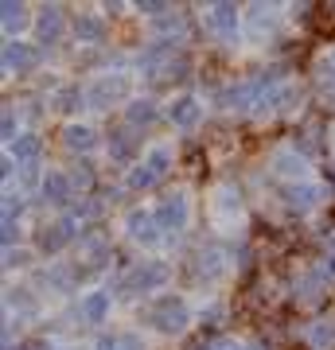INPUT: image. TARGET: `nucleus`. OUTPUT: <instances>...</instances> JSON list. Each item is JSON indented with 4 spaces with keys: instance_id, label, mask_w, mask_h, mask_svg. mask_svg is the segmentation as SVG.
<instances>
[{
    "instance_id": "1",
    "label": "nucleus",
    "mask_w": 335,
    "mask_h": 350,
    "mask_svg": "<svg viewBox=\"0 0 335 350\" xmlns=\"http://www.w3.org/2000/svg\"><path fill=\"white\" fill-rule=\"evenodd\" d=\"M149 323L160 331V335H184L187 323H191V312L179 296H160V300L149 308Z\"/></svg>"
},
{
    "instance_id": "2",
    "label": "nucleus",
    "mask_w": 335,
    "mask_h": 350,
    "mask_svg": "<svg viewBox=\"0 0 335 350\" xmlns=\"http://www.w3.org/2000/svg\"><path fill=\"white\" fill-rule=\"evenodd\" d=\"M168 167H172V144H152V148L145 152V160L129 172V187H133V191L152 187L156 179L168 175Z\"/></svg>"
},
{
    "instance_id": "3",
    "label": "nucleus",
    "mask_w": 335,
    "mask_h": 350,
    "mask_svg": "<svg viewBox=\"0 0 335 350\" xmlns=\"http://www.w3.org/2000/svg\"><path fill=\"white\" fill-rule=\"evenodd\" d=\"M156 226H160L164 234H184L187 230V214H191V206H187V195L184 191H172L168 199L156 206Z\"/></svg>"
},
{
    "instance_id": "4",
    "label": "nucleus",
    "mask_w": 335,
    "mask_h": 350,
    "mask_svg": "<svg viewBox=\"0 0 335 350\" xmlns=\"http://www.w3.org/2000/svg\"><path fill=\"white\" fill-rule=\"evenodd\" d=\"M129 98V75H98L86 86V101L90 105H110V101H125Z\"/></svg>"
},
{
    "instance_id": "5",
    "label": "nucleus",
    "mask_w": 335,
    "mask_h": 350,
    "mask_svg": "<svg viewBox=\"0 0 335 350\" xmlns=\"http://www.w3.org/2000/svg\"><path fill=\"white\" fill-rule=\"evenodd\" d=\"M168 284V265L164 261H140L133 273L125 276V288L140 296V292H152V288H164Z\"/></svg>"
},
{
    "instance_id": "6",
    "label": "nucleus",
    "mask_w": 335,
    "mask_h": 350,
    "mask_svg": "<svg viewBox=\"0 0 335 350\" xmlns=\"http://www.w3.org/2000/svg\"><path fill=\"white\" fill-rule=\"evenodd\" d=\"M211 214H214V222L219 226H238L242 222V195H238L234 187H219L211 195Z\"/></svg>"
},
{
    "instance_id": "7",
    "label": "nucleus",
    "mask_w": 335,
    "mask_h": 350,
    "mask_svg": "<svg viewBox=\"0 0 335 350\" xmlns=\"http://www.w3.org/2000/svg\"><path fill=\"white\" fill-rule=\"evenodd\" d=\"M125 230H129V238L140 241V245H156L160 241V226H156V214L149 211H129V218H125Z\"/></svg>"
},
{
    "instance_id": "8",
    "label": "nucleus",
    "mask_w": 335,
    "mask_h": 350,
    "mask_svg": "<svg viewBox=\"0 0 335 350\" xmlns=\"http://www.w3.org/2000/svg\"><path fill=\"white\" fill-rule=\"evenodd\" d=\"M75 241V218H59V222H51L43 234H39V250L47 253H59L62 245H71Z\"/></svg>"
},
{
    "instance_id": "9",
    "label": "nucleus",
    "mask_w": 335,
    "mask_h": 350,
    "mask_svg": "<svg viewBox=\"0 0 335 350\" xmlns=\"http://www.w3.org/2000/svg\"><path fill=\"white\" fill-rule=\"evenodd\" d=\"M207 24H211V31H214L219 39H226V43H230V39L238 36V24H242V20H238V8H234V4H211Z\"/></svg>"
},
{
    "instance_id": "10",
    "label": "nucleus",
    "mask_w": 335,
    "mask_h": 350,
    "mask_svg": "<svg viewBox=\"0 0 335 350\" xmlns=\"http://www.w3.org/2000/svg\"><path fill=\"white\" fill-rule=\"evenodd\" d=\"M320 199H323V191L316 187V183H288V191H285V202L293 206L297 214H308V211H316L320 206Z\"/></svg>"
},
{
    "instance_id": "11",
    "label": "nucleus",
    "mask_w": 335,
    "mask_h": 350,
    "mask_svg": "<svg viewBox=\"0 0 335 350\" xmlns=\"http://www.w3.org/2000/svg\"><path fill=\"white\" fill-rule=\"evenodd\" d=\"M168 121H172L175 129H195L199 121H203V101L199 98H175L172 105H168Z\"/></svg>"
},
{
    "instance_id": "12",
    "label": "nucleus",
    "mask_w": 335,
    "mask_h": 350,
    "mask_svg": "<svg viewBox=\"0 0 335 350\" xmlns=\"http://www.w3.org/2000/svg\"><path fill=\"white\" fill-rule=\"evenodd\" d=\"M36 47H27L24 39H8L4 43V70H16V75H24V70H32L36 66Z\"/></svg>"
},
{
    "instance_id": "13",
    "label": "nucleus",
    "mask_w": 335,
    "mask_h": 350,
    "mask_svg": "<svg viewBox=\"0 0 335 350\" xmlns=\"http://www.w3.org/2000/svg\"><path fill=\"white\" fill-rule=\"evenodd\" d=\"M273 172L285 175V179H293V183H304V175H308V163H304V156L293 148H277L273 152Z\"/></svg>"
},
{
    "instance_id": "14",
    "label": "nucleus",
    "mask_w": 335,
    "mask_h": 350,
    "mask_svg": "<svg viewBox=\"0 0 335 350\" xmlns=\"http://www.w3.org/2000/svg\"><path fill=\"white\" fill-rule=\"evenodd\" d=\"M293 101H297V90H293V86H285V82H281V86H273V90H269V94H265V98L258 101V105H253V113H258V117H273V113L288 109Z\"/></svg>"
},
{
    "instance_id": "15",
    "label": "nucleus",
    "mask_w": 335,
    "mask_h": 350,
    "mask_svg": "<svg viewBox=\"0 0 335 350\" xmlns=\"http://www.w3.org/2000/svg\"><path fill=\"white\" fill-rule=\"evenodd\" d=\"M39 152H43V140H39L36 133H20V140L8 144V156H12L16 163H24V167H36Z\"/></svg>"
},
{
    "instance_id": "16",
    "label": "nucleus",
    "mask_w": 335,
    "mask_h": 350,
    "mask_svg": "<svg viewBox=\"0 0 335 350\" xmlns=\"http://www.w3.org/2000/svg\"><path fill=\"white\" fill-rule=\"evenodd\" d=\"M82 319H86V323L110 319V292H106V288H94V292L82 296Z\"/></svg>"
},
{
    "instance_id": "17",
    "label": "nucleus",
    "mask_w": 335,
    "mask_h": 350,
    "mask_svg": "<svg viewBox=\"0 0 335 350\" xmlns=\"http://www.w3.org/2000/svg\"><path fill=\"white\" fill-rule=\"evenodd\" d=\"M39 187H43V199H47V202H66V199H71L75 179H71V175H62V172H47Z\"/></svg>"
},
{
    "instance_id": "18",
    "label": "nucleus",
    "mask_w": 335,
    "mask_h": 350,
    "mask_svg": "<svg viewBox=\"0 0 335 350\" xmlns=\"http://www.w3.org/2000/svg\"><path fill=\"white\" fill-rule=\"evenodd\" d=\"M62 12L59 8H43V12L36 16V31H39V39H43V43H59L62 39Z\"/></svg>"
},
{
    "instance_id": "19",
    "label": "nucleus",
    "mask_w": 335,
    "mask_h": 350,
    "mask_svg": "<svg viewBox=\"0 0 335 350\" xmlns=\"http://www.w3.org/2000/svg\"><path fill=\"white\" fill-rule=\"evenodd\" d=\"M27 4H4L0 8V24H4V36L8 39H20V31L27 27Z\"/></svg>"
},
{
    "instance_id": "20",
    "label": "nucleus",
    "mask_w": 335,
    "mask_h": 350,
    "mask_svg": "<svg viewBox=\"0 0 335 350\" xmlns=\"http://www.w3.org/2000/svg\"><path fill=\"white\" fill-rule=\"evenodd\" d=\"M62 140H66V148L71 152H94L98 148V133H94L90 125H66Z\"/></svg>"
},
{
    "instance_id": "21",
    "label": "nucleus",
    "mask_w": 335,
    "mask_h": 350,
    "mask_svg": "<svg viewBox=\"0 0 335 350\" xmlns=\"http://www.w3.org/2000/svg\"><path fill=\"white\" fill-rule=\"evenodd\" d=\"M226 273V261H223V253H214V250H203L195 257V276H203V280H219V276Z\"/></svg>"
},
{
    "instance_id": "22",
    "label": "nucleus",
    "mask_w": 335,
    "mask_h": 350,
    "mask_svg": "<svg viewBox=\"0 0 335 350\" xmlns=\"http://www.w3.org/2000/svg\"><path fill=\"white\" fill-rule=\"evenodd\" d=\"M277 20H281V16H277L273 4H253V8H249V31H253V36H261V31H273Z\"/></svg>"
},
{
    "instance_id": "23",
    "label": "nucleus",
    "mask_w": 335,
    "mask_h": 350,
    "mask_svg": "<svg viewBox=\"0 0 335 350\" xmlns=\"http://www.w3.org/2000/svg\"><path fill=\"white\" fill-rule=\"evenodd\" d=\"M125 117H129V125H152L156 121V101H149V98H137V101H129L125 105Z\"/></svg>"
},
{
    "instance_id": "24",
    "label": "nucleus",
    "mask_w": 335,
    "mask_h": 350,
    "mask_svg": "<svg viewBox=\"0 0 335 350\" xmlns=\"http://www.w3.org/2000/svg\"><path fill=\"white\" fill-rule=\"evenodd\" d=\"M308 342L316 350H335V323L332 319H316L308 327Z\"/></svg>"
},
{
    "instance_id": "25",
    "label": "nucleus",
    "mask_w": 335,
    "mask_h": 350,
    "mask_svg": "<svg viewBox=\"0 0 335 350\" xmlns=\"http://www.w3.org/2000/svg\"><path fill=\"white\" fill-rule=\"evenodd\" d=\"M75 36L82 39V43H101V39H106V24H101L98 16H78Z\"/></svg>"
},
{
    "instance_id": "26",
    "label": "nucleus",
    "mask_w": 335,
    "mask_h": 350,
    "mask_svg": "<svg viewBox=\"0 0 335 350\" xmlns=\"http://www.w3.org/2000/svg\"><path fill=\"white\" fill-rule=\"evenodd\" d=\"M110 152L117 160H129V156H133V137H129V129H121L117 137H110Z\"/></svg>"
},
{
    "instance_id": "27",
    "label": "nucleus",
    "mask_w": 335,
    "mask_h": 350,
    "mask_svg": "<svg viewBox=\"0 0 335 350\" xmlns=\"http://www.w3.org/2000/svg\"><path fill=\"white\" fill-rule=\"evenodd\" d=\"M8 304H12L16 312H36V300L27 296L24 288H16V292H8Z\"/></svg>"
},
{
    "instance_id": "28",
    "label": "nucleus",
    "mask_w": 335,
    "mask_h": 350,
    "mask_svg": "<svg viewBox=\"0 0 335 350\" xmlns=\"http://www.w3.org/2000/svg\"><path fill=\"white\" fill-rule=\"evenodd\" d=\"M0 137L8 140V144H12V140H20V133H16V113L12 109H4V117H0Z\"/></svg>"
},
{
    "instance_id": "29",
    "label": "nucleus",
    "mask_w": 335,
    "mask_h": 350,
    "mask_svg": "<svg viewBox=\"0 0 335 350\" xmlns=\"http://www.w3.org/2000/svg\"><path fill=\"white\" fill-rule=\"evenodd\" d=\"M4 265H8V269H20V265H27V253H24V250H8Z\"/></svg>"
},
{
    "instance_id": "30",
    "label": "nucleus",
    "mask_w": 335,
    "mask_h": 350,
    "mask_svg": "<svg viewBox=\"0 0 335 350\" xmlns=\"http://www.w3.org/2000/svg\"><path fill=\"white\" fill-rule=\"evenodd\" d=\"M94 350H125V347H121V338L106 335V338H98V347H94Z\"/></svg>"
},
{
    "instance_id": "31",
    "label": "nucleus",
    "mask_w": 335,
    "mask_h": 350,
    "mask_svg": "<svg viewBox=\"0 0 335 350\" xmlns=\"http://www.w3.org/2000/svg\"><path fill=\"white\" fill-rule=\"evenodd\" d=\"M71 179H75V183H78V187H82V191H86L90 183H94V175H90L86 167H82V172H75V175H71Z\"/></svg>"
},
{
    "instance_id": "32",
    "label": "nucleus",
    "mask_w": 335,
    "mask_h": 350,
    "mask_svg": "<svg viewBox=\"0 0 335 350\" xmlns=\"http://www.w3.org/2000/svg\"><path fill=\"white\" fill-rule=\"evenodd\" d=\"M121 347H125V350H145L137 335H121Z\"/></svg>"
},
{
    "instance_id": "33",
    "label": "nucleus",
    "mask_w": 335,
    "mask_h": 350,
    "mask_svg": "<svg viewBox=\"0 0 335 350\" xmlns=\"http://www.w3.org/2000/svg\"><path fill=\"white\" fill-rule=\"evenodd\" d=\"M211 350H246V347H242V342H214Z\"/></svg>"
},
{
    "instance_id": "34",
    "label": "nucleus",
    "mask_w": 335,
    "mask_h": 350,
    "mask_svg": "<svg viewBox=\"0 0 335 350\" xmlns=\"http://www.w3.org/2000/svg\"><path fill=\"white\" fill-rule=\"evenodd\" d=\"M24 350H55V347H51V342H43V338H39V342H27Z\"/></svg>"
}]
</instances>
